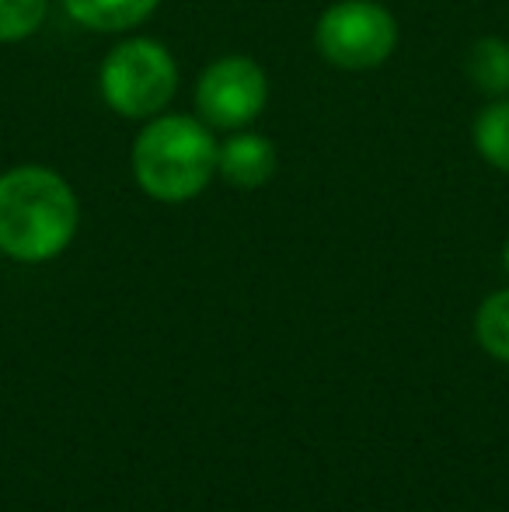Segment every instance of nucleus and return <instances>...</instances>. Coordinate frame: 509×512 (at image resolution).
I'll return each mask as SVG.
<instances>
[{
	"label": "nucleus",
	"mask_w": 509,
	"mask_h": 512,
	"mask_svg": "<svg viewBox=\"0 0 509 512\" xmlns=\"http://www.w3.org/2000/svg\"><path fill=\"white\" fill-rule=\"evenodd\" d=\"M81 206L67 178L42 164H21L0 175V255L39 265L67 251Z\"/></svg>",
	"instance_id": "obj_1"
},
{
	"label": "nucleus",
	"mask_w": 509,
	"mask_h": 512,
	"mask_svg": "<svg viewBox=\"0 0 509 512\" xmlns=\"http://www.w3.org/2000/svg\"><path fill=\"white\" fill-rule=\"evenodd\" d=\"M217 147L210 126L192 115H154L133 140V178L157 203H189L217 175Z\"/></svg>",
	"instance_id": "obj_2"
},
{
	"label": "nucleus",
	"mask_w": 509,
	"mask_h": 512,
	"mask_svg": "<svg viewBox=\"0 0 509 512\" xmlns=\"http://www.w3.org/2000/svg\"><path fill=\"white\" fill-rule=\"evenodd\" d=\"M98 88L116 115L147 122L161 115L178 91L175 56L154 39H123L105 56Z\"/></svg>",
	"instance_id": "obj_3"
},
{
	"label": "nucleus",
	"mask_w": 509,
	"mask_h": 512,
	"mask_svg": "<svg viewBox=\"0 0 509 512\" xmlns=\"http://www.w3.org/2000/svg\"><path fill=\"white\" fill-rule=\"evenodd\" d=\"M314 46L339 70H377L398 49V21L377 0H339L318 18Z\"/></svg>",
	"instance_id": "obj_4"
},
{
	"label": "nucleus",
	"mask_w": 509,
	"mask_h": 512,
	"mask_svg": "<svg viewBox=\"0 0 509 512\" xmlns=\"http://www.w3.org/2000/svg\"><path fill=\"white\" fill-rule=\"evenodd\" d=\"M269 102L265 70L252 56H220L196 84L199 119L213 129H245Z\"/></svg>",
	"instance_id": "obj_5"
},
{
	"label": "nucleus",
	"mask_w": 509,
	"mask_h": 512,
	"mask_svg": "<svg viewBox=\"0 0 509 512\" xmlns=\"http://www.w3.org/2000/svg\"><path fill=\"white\" fill-rule=\"evenodd\" d=\"M279 168V150L262 133H234L217 147V175L234 189H262Z\"/></svg>",
	"instance_id": "obj_6"
},
{
	"label": "nucleus",
	"mask_w": 509,
	"mask_h": 512,
	"mask_svg": "<svg viewBox=\"0 0 509 512\" xmlns=\"http://www.w3.org/2000/svg\"><path fill=\"white\" fill-rule=\"evenodd\" d=\"M161 0H63L67 14L91 32H129L157 11Z\"/></svg>",
	"instance_id": "obj_7"
},
{
	"label": "nucleus",
	"mask_w": 509,
	"mask_h": 512,
	"mask_svg": "<svg viewBox=\"0 0 509 512\" xmlns=\"http://www.w3.org/2000/svg\"><path fill=\"white\" fill-rule=\"evenodd\" d=\"M464 74H468L471 88L482 91L489 98L509 95V42L499 35H482L471 42L468 56H464Z\"/></svg>",
	"instance_id": "obj_8"
},
{
	"label": "nucleus",
	"mask_w": 509,
	"mask_h": 512,
	"mask_svg": "<svg viewBox=\"0 0 509 512\" xmlns=\"http://www.w3.org/2000/svg\"><path fill=\"white\" fill-rule=\"evenodd\" d=\"M475 150L492 168L509 175V98H496L489 108H482L475 119Z\"/></svg>",
	"instance_id": "obj_9"
},
{
	"label": "nucleus",
	"mask_w": 509,
	"mask_h": 512,
	"mask_svg": "<svg viewBox=\"0 0 509 512\" xmlns=\"http://www.w3.org/2000/svg\"><path fill=\"white\" fill-rule=\"evenodd\" d=\"M475 335L492 359L509 363V290L485 297V304L478 307L475 317Z\"/></svg>",
	"instance_id": "obj_10"
},
{
	"label": "nucleus",
	"mask_w": 509,
	"mask_h": 512,
	"mask_svg": "<svg viewBox=\"0 0 509 512\" xmlns=\"http://www.w3.org/2000/svg\"><path fill=\"white\" fill-rule=\"evenodd\" d=\"M49 0H0V42H21L39 32Z\"/></svg>",
	"instance_id": "obj_11"
},
{
	"label": "nucleus",
	"mask_w": 509,
	"mask_h": 512,
	"mask_svg": "<svg viewBox=\"0 0 509 512\" xmlns=\"http://www.w3.org/2000/svg\"><path fill=\"white\" fill-rule=\"evenodd\" d=\"M503 265H506V272H509V244L503 248Z\"/></svg>",
	"instance_id": "obj_12"
}]
</instances>
